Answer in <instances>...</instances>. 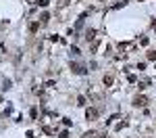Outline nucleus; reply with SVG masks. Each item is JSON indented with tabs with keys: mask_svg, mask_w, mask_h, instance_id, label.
Masks as SVG:
<instances>
[{
	"mask_svg": "<svg viewBox=\"0 0 156 138\" xmlns=\"http://www.w3.org/2000/svg\"><path fill=\"white\" fill-rule=\"evenodd\" d=\"M71 71H73V73H79V75H85L88 69H85L83 65H79V63H71Z\"/></svg>",
	"mask_w": 156,
	"mask_h": 138,
	"instance_id": "nucleus-1",
	"label": "nucleus"
},
{
	"mask_svg": "<svg viewBox=\"0 0 156 138\" xmlns=\"http://www.w3.org/2000/svg\"><path fill=\"white\" fill-rule=\"evenodd\" d=\"M133 105L135 107H146V105H148V98H146V96H135L133 98Z\"/></svg>",
	"mask_w": 156,
	"mask_h": 138,
	"instance_id": "nucleus-2",
	"label": "nucleus"
},
{
	"mask_svg": "<svg viewBox=\"0 0 156 138\" xmlns=\"http://www.w3.org/2000/svg\"><path fill=\"white\" fill-rule=\"evenodd\" d=\"M85 40H88V42H96V31L88 29V31H85Z\"/></svg>",
	"mask_w": 156,
	"mask_h": 138,
	"instance_id": "nucleus-3",
	"label": "nucleus"
},
{
	"mask_svg": "<svg viewBox=\"0 0 156 138\" xmlns=\"http://www.w3.org/2000/svg\"><path fill=\"white\" fill-rule=\"evenodd\" d=\"M85 117H88V119H96L98 117V109H88V111H85Z\"/></svg>",
	"mask_w": 156,
	"mask_h": 138,
	"instance_id": "nucleus-4",
	"label": "nucleus"
},
{
	"mask_svg": "<svg viewBox=\"0 0 156 138\" xmlns=\"http://www.w3.org/2000/svg\"><path fill=\"white\" fill-rule=\"evenodd\" d=\"M112 82H115L112 75H104V86H112Z\"/></svg>",
	"mask_w": 156,
	"mask_h": 138,
	"instance_id": "nucleus-5",
	"label": "nucleus"
},
{
	"mask_svg": "<svg viewBox=\"0 0 156 138\" xmlns=\"http://www.w3.org/2000/svg\"><path fill=\"white\" fill-rule=\"evenodd\" d=\"M44 132H46V134H54L56 130H54V128H50V126H44Z\"/></svg>",
	"mask_w": 156,
	"mask_h": 138,
	"instance_id": "nucleus-6",
	"label": "nucleus"
},
{
	"mask_svg": "<svg viewBox=\"0 0 156 138\" xmlns=\"http://www.w3.org/2000/svg\"><path fill=\"white\" fill-rule=\"evenodd\" d=\"M83 138H96V132H92V130H90V132H85Z\"/></svg>",
	"mask_w": 156,
	"mask_h": 138,
	"instance_id": "nucleus-7",
	"label": "nucleus"
},
{
	"mask_svg": "<svg viewBox=\"0 0 156 138\" xmlns=\"http://www.w3.org/2000/svg\"><path fill=\"white\" fill-rule=\"evenodd\" d=\"M148 59H150V61H156V53H154V50H150V53H148Z\"/></svg>",
	"mask_w": 156,
	"mask_h": 138,
	"instance_id": "nucleus-8",
	"label": "nucleus"
},
{
	"mask_svg": "<svg viewBox=\"0 0 156 138\" xmlns=\"http://www.w3.org/2000/svg\"><path fill=\"white\" fill-rule=\"evenodd\" d=\"M71 55H73V57H79V48L73 46V48H71Z\"/></svg>",
	"mask_w": 156,
	"mask_h": 138,
	"instance_id": "nucleus-9",
	"label": "nucleus"
},
{
	"mask_svg": "<svg viewBox=\"0 0 156 138\" xmlns=\"http://www.w3.org/2000/svg\"><path fill=\"white\" fill-rule=\"evenodd\" d=\"M148 84H150L148 80H144V82H140V90H144V88H146V86H148Z\"/></svg>",
	"mask_w": 156,
	"mask_h": 138,
	"instance_id": "nucleus-10",
	"label": "nucleus"
},
{
	"mask_svg": "<svg viewBox=\"0 0 156 138\" xmlns=\"http://www.w3.org/2000/svg\"><path fill=\"white\" fill-rule=\"evenodd\" d=\"M40 19H42V23H46V21L50 19V17H48V13H44V15H42V17H40Z\"/></svg>",
	"mask_w": 156,
	"mask_h": 138,
	"instance_id": "nucleus-11",
	"label": "nucleus"
},
{
	"mask_svg": "<svg viewBox=\"0 0 156 138\" xmlns=\"http://www.w3.org/2000/svg\"><path fill=\"white\" fill-rule=\"evenodd\" d=\"M40 29V23H31V31H38Z\"/></svg>",
	"mask_w": 156,
	"mask_h": 138,
	"instance_id": "nucleus-12",
	"label": "nucleus"
},
{
	"mask_svg": "<svg viewBox=\"0 0 156 138\" xmlns=\"http://www.w3.org/2000/svg\"><path fill=\"white\" fill-rule=\"evenodd\" d=\"M77 105H85V96H79V98H77Z\"/></svg>",
	"mask_w": 156,
	"mask_h": 138,
	"instance_id": "nucleus-13",
	"label": "nucleus"
},
{
	"mask_svg": "<svg viewBox=\"0 0 156 138\" xmlns=\"http://www.w3.org/2000/svg\"><path fill=\"white\" fill-rule=\"evenodd\" d=\"M38 4L40 6H48V0H38Z\"/></svg>",
	"mask_w": 156,
	"mask_h": 138,
	"instance_id": "nucleus-14",
	"label": "nucleus"
},
{
	"mask_svg": "<svg viewBox=\"0 0 156 138\" xmlns=\"http://www.w3.org/2000/svg\"><path fill=\"white\" fill-rule=\"evenodd\" d=\"M60 138H69V132H67V130H63V132H60Z\"/></svg>",
	"mask_w": 156,
	"mask_h": 138,
	"instance_id": "nucleus-15",
	"label": "nucleus"
},
{
	"mask_svg": "<svg viewBox=\"0 0 156 138\" xmlns=\"http://www.w3.org/2000/svg\"><path fill=\"white\" fill-rule=\"evenodd\" d=\"M0 102H2V94H0Z\"/></svg>",
	"mask_w": 156,
	"mask_h": 138,
	"instance_id": "nucleus-16",
	"label": "nucleus"
}]
</instances>
